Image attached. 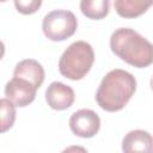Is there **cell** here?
<instances>
[{"label": "cell", "instance_id": "6da1fadb", "mask_svg": "<svg viewBox=\"0 0 153 153\" xmlns=\"http://www.w3.org/2000/svg\"><path fill=\"white\" fill-rule=\"evenodd\" d=\"M136 91V79L124 69H112L102 79L96 92L97 104L105 111L122 110Z\"/></svg>", "mask_w": 153, "mask_h": 153}, {"label": "cell", "instance_id": "7a4b0ae2", "mask_svg": "<svg viewBox=\"0 0 153 153\" xmlns=\"http://www.w3.org/2000/svg\"><path fill=\"white\" fill-rule=\"evenodd\" d=\"M111 51L136 68H146L153 62V47L148 39L133 29L120 27L110 37Z\"/></svg>", "mask_w": 153, "mask_h": 153}, {"label": "cell", "instance_id": "3957f363", "mask_svg": "<svg viewBox=\"0 0 153 153\" xmlns=\"http://www.w3.org/2000/svg\"><path fill=\"white\" fill-rule=\"evenodd\" d=\"M93 61L94 53L91 44L85 41H76L62 53L59 71L62 76L69 80H80L90 72Z\"/></svg>", "mask_w": 153, "mask_h": 153}, {"label": "cell", "instance_id": "277c9868", "mask_svg": "<svg viewBox=\"0 0 153 153\" xmlns=\"http://www.w3.org/2000/svg\"><path fill=\"white\" fill-rule=\"evenodd\" d=\"M78 27V20L73 12L67 10H54L44 16L42 30L47 38L61 42L72 37Z\"/></svg>", "mask_w": 153, "mask_h": 153}, {"label": "cell", "instance_id": "5b68a950", "mask_svg": "<svg viewBox=\"0 0 153 153\" xmlns=\"http://www.w3.org/2000/svg\"><path fill=\"white\" fill-rule=\"evenodd\" d=\"M69 128L74 135L90 139L99 131L100 118L91 109H80L69 117Z\"/></svg>", "mask_w": 153, "mask_h": 153}, {"label": "cell", "instance_id": "8992f818", "mask_svg": "<svg viewBox=\"0 0 153 153\" xmlns=\"http://www.w3.org/2000/svg\"><path fill=\"white\" fill-rule=\"evenodd\" d=\"M37 90L38 88L29 80L13 76L5 85V96L16 106L24 108L35 100Z\"/></svg>", "mask_w": 153, "mask_h": 153}, {"label": "cell", "instance_id": "52a82bcc", "mask_svg": "<svg viewBox=\"0 0 153 153\" xmlns=\"http://www.w3.org/2000/svg\"><path fill=\"white\" fill-rule=\"evenodd\" d=\"M75 93L73 88L63 82L54 81L45 91V100L48 105L57 111L66 110L74 103Z\"/></svg>", "mask_w": 153, "mask_h": 153}, {"label": "cell", "instance_id": "ba28073f", "mask_svg": "<svg viewBox=\"0 0 153 153\" xmlns=\"http://www.w3.org/2000/svg\"><path fill=\"white\" fill-rule=\"evenodd\" d=\"M13 75L18 78H23L32 82L37 88H39L44 81V68L42 65L33 59H25L18 62L14 67Z\"/></svg>", "mask_w": 153, "mask_h": 153}, {"label": "cell", "instance_id": "9c48e42d", "mask_svg": "<svg viewBox=\"0 0 153 153\" xmlns=\"http://www.w3.org/2000/svg\"><path fill=\"white\" fill-rule=\"evenodd\" d=\"M152 135L142 129L130 130L122 140V151L126 153L133 152H151L152 151Z\"/></svg>", "mask_w": 153, "mask_h": 153}, {"label": "cell", "instance_id": "30bf717a", "mask_svg": "<svg viewBox=\"0 0 153 153\" xmlns=\"http://www.w3.org/2000/svg\"><path fill=\"white\" fill-rule=\"evenodd\" d=\"M152 4L153 0H115L114 7L120 17L131 19L147 12Z\"/></svg>", "mask_w": 153, "mask_h": 153}, {"label": "cell", "instance_id": "8fae6325", "mask_svg": "<svg viewBox=\"0 0 153 153\" xmlns=\"http://www.w3.org/2000/svg\"><path fill=\"white\" fill-rule=\"evenodd\" d=\"M110 0H80V11L88 19L99 20L108 16Z\"/></svg>", "mask_w": 153, "mask_h": 153}, {"label": "cell", "instance_id": "7c38bea8", "mask_svg": "<svg viewBox=\"0 0 153 153\" xmlns=\"http://www.w3.org/2000/svg\"><path fill=\"white\" fill-rule=\"evenodd\" d=\"M16 121V105L7 98H0V134L8 131Z\"/></svg>", "mask_w": 153, "mask_h": 153}, {"label": "cell", "instance_id": "4fadbf2b", "mask_svg": "<svg viewBox=\"0 0 153 153\" xmlns=\"http://www.w3.org/2000/svg\"><path fill=\"white\" fill-rule=\"evenodd\" d=\"M14 6L22 14H33L41 8L42 0H14Z\"/></svg>", "mask_w": 153, "mask_h": 153}, {"label": "cell", "instance_id": "5bb4252c", "mask_svg": "<svg viewBox=\"0 0 153 153\" xmlns=\"http://www.w3.org/2000/svg\"><path fill=\"white\" fill-rule=\"evenodd\" d=\"M4 55H5V44L0 41V60L4 57Z\"/></svg>", "mask_w": 153, "mask_h": 153}, {"label": "cell", "instance_id": "9a60e30c", "mask_svg": "<svg viewBox=\"0 0 153 153\" xmlns=\"http://www.w3.org/2000/svg\"><path fill=\"white\" fill-rule=\"evenodd\" d=\"M6 1H8V0H0V2H6Z\"/></svg>", "mask_w": 153, "mask_h": 153}]
</instances>
